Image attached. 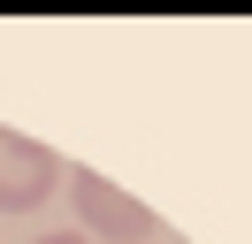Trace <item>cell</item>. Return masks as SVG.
<instances>
[{
    "instance_id": "3957f363",
    "label": "cell",
    "mask_w": 252,
    "mask_h": 244,
    "mask_svg": "<svg viewBox=\"0 0 252 244\" xmlns=\"http://www.w3.org/2000/svg\"><path fill=\"white\" fill-rule=\"evenodd\" d=\"M38 244H92V237H84V229H69V237H38Z\"/></svg>"
},
{
    "instance_id": "6da1fadb",
    "label": "cell",
    "mask_w": 252,
    "mask_h": 244,
    "mask_svg": "<svg viewBox=\"0 0 252 244\" xmlns=\"http://www.w3.org/2000/svg\"><path fill=\"white\" fill-rule=\"evenodd\" d=\"M69 198H77L84 237H107V244H153V206H138L130 191H115L99 168H69Z\"/></svg>"
},
{
    "instance_id": "7a4b0ae2",
    "label": "cell",
    "mask_w": 252,
    "mask_h": 244,
    "mask_svg": "<svg viewBox=\"0 0 252 244\" xmlns=\"http://www.w3.org/2000/svg\"><path fill=\"white\" fill-rule=\"evenodd\" d=\"M54 176H62V160H54L38 137L0 130V214H31V206H46Z\"/></svg>"
}]
</instances>
